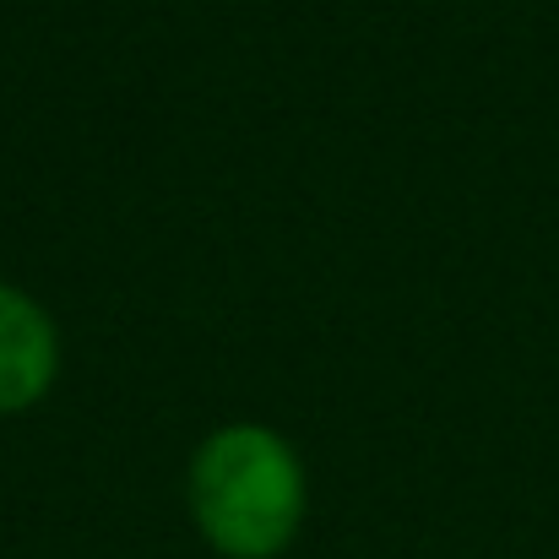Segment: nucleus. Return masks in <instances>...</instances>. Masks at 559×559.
I'll return each instance as SVG.
<instances>
[{
    "label": "nucleus",
    "mask_w": 559,
    "mask_h": 559,
    "mask_svg": "<svg viewBox=\"0 0 559 559\" xmlns=\"http://www.w3.org/2000/svg\"><path fill=\"white\" fill-rule=\"evenodd\" d=\"M186 511L217 559H283L310 522V467L261 418L217 424L186 462Z\"/></svg>",
    "instance_id": "f257e3e1"
},
{
    "label": "nucleus",
    "mask_w": 559,
    "mask_h": 559,
    "mask_svg": "<svg viewBox=\"0 0 559 559\" xmlns=\"http://www.w3.org/2000/svg\"><path fill=\"white\" fill-rule=\"evenodd\" d=\"M60 380V326L16 283H0V418L33 413Z\"/></svg>",
    "instance_id": "f03ea898"
}]
</instances>
